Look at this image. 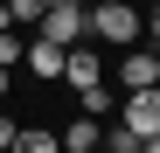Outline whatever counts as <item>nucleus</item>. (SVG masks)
Segmentation results:
<instances>
[{
    "label": "nucleus",
    "mask_w": 160,
    "mask_h": 153,
    "mask_svg": "<svg viewBox=\"0 0 160 153\" xmlns=\"http://www.w3.org/2000/svg\"><path fill=\"white\" fill-rule=\"evenodd\" d=\"M84 35L112 42V49H132L146 35V14L132 7V0H98V7H84Z\"/></svg>",
    "instance_id": "1"
},
{
    "label": "nucleus",
    "mask_w": 160,
    "mask_h": 153,
    "mask_svg": "<svg viewBox=\"0 0 160 153\" xmlns=\"http://www.w3.org/2000/svg\"><path fill=\"white\" fill-rule=\"evenodd\" d=\"M118 97H125V118H118V125H125L132 139H153V132H160V84H146V91H118Z\"/></svg>",
    "instance_id": "2"
},
{
    "label": "nucleus",
    "mask_w": 160,
    "mask_h": 153,
    "mask_svg": "<svg viewBox=\"0 0 160 153\" xmlns=\"http://www.w3.org/2000/svg\"><path fill=\"white\" fill-rule=\"evenodd\" d=\"M35 35H42V42H56V49H77V42H84V0L49 7V14L35 21Z\"/></svg>",
    "instance_id": "3"
},
{
    "label": "nucleus",
    "mask_w": 160,
    "mask_h": 153,
    "mask_svg": "<svg viewBox=\"0 0 160 153\" xmlns=\"http://www.w3.org/2000/svg\"><path fill=\"white\" fill-rule=\"evenodd\" d=\"M63 84H70V91H91V84H104V56L77 42L70 56H63Z\"/></svg>",
    "instance_id": "4"
},
{
    "label": "nucleus",
    "mask_w": 160,
    "mask_h": 153,
    "mask_svg": "<svg viewBox=\"0 0 160 153\" xmlns=\"http://www.w3.org/2000/svg\"><path fill=\"white\" fill-rule=\"evenodd\" d=\"M146 84H160V56L125 49V56H118V91H146Z\"/></svg>",
    "instance_id": "5"
},
{
    "label": "nucleus",
    "mask_w": 160,
    "mask_h": 153,
    "mask_svg": "<svg viewBox=\"0 0 160 153\" xmlns=\"http://www.w3.org/2000/svg\"><path fill=\"white\" fill-rule=\"evenodd\" d=\"M63 56H70V49H56V42H42V35H35V42H28V56H21V63H28L35 76H49V84H63Z\"/></svg>",
    "instance_id": "6"
},
{
    "label": "nucleus",
    "mask_w": 160,
    "mask_h": 153,
    "mask_svg": "<svg viewBox=\"0 0 160 153\" xmlns=\"http://www.w3.org/2000/svg\"><path fill=\"white\" fill-rule=\"evenodd\" d=\"M63 153H104V125L98 118H70V132H56Z\"/></svg>",
    "instance_id": "7"
},
{
    "label": "nucleus",
    "mask_w": 160,
    "mask_h": 153,
    "mask_svg": "<svg viewBox=\"0 0 160 153\" xmlns=\"http://www.w3.org/2000/svg\"><path fill=\"white\" fill-rule=\"evenodd\" d=\"M56 146H63L56 132H42V125H21V132H14V146H7V153H56Z\"/></svg>",
    "instance_id": "8"
},
{
    "label": "nucleus",
    "mask_w": 160,
    "mask_h": 153,
    "mask_svg": "<svg viewBox=\"0 0 160 153\" xmlns=\"http://www.w3.org/2000/svg\"><path fill=\"white\" fill-rule=\"evenodd\" d=\"M112 105H118V91H112V84H91V91H77V111H84V118L112 111Z\"/></svg>",
    "instance_id": "9"
},
{
    "label": "nucleus",
    "mask_w": 160,
    "mask_h": 153,
    "mask_svg": "<svg viewBox=\"0 0 160 153\" xmlns=\"http://www.w3.org/2000/svg\"><path fill=\"white\" fill-rule=\"evenodd\" d=\"M7 14H14V28H35V21L49 14V0H7Z\"/></svg>",
    "instance_id": "10"
},
{
    "label": "nucleus",
    "mask_w": 160,
    "mask_h": 153,
    "mask_svg": "<svg viewBox=\"0 0 160 153\" xmlns=\"http://www.w3.org/2000/svg\"><path fill=\"white\" fill-rule=\"evenodd\" d=\"M21 56H28V42H21V28H0V70H14Z\"/></svg>",
    "instance_id": "11"
},
{
    "label": "nucleus",
    "mask_w": 160,
    "mask_h": 153,
    "mask_svg": "<svg viewBox=\"0 0 160 153\" xmlns=\"http://www.w3.org/2000/svg\"><path fill=\"white\" fill-rule=\"evenodd\" d=\"M139 146H146V139H132L125 125H112V132H104V153H139Z\"/></svg>",
    "instance_id": "12"
},
{
    "label": "nucleus",
    "mask_w": 160,
    "mask_h": 153,
    "mask_svg": "<svg viewBox=\"0 0 160 153\" xmlns=\"http://www.w3.org/2000/svg\"><path fill=\"white\" fill-rule=\"evenodd\" d=\"M14 132H21V125H14L7 111H0V153H7V146H14Z\"/></svg>",
    "instance_id": "13"
},
{
    "label": "nucleus",
    "mask_w": 160,
    "mask_h": 153,
    "mask_svg": "<svg viewBox=\"0 0 160 153\" xmlns=\"http://www.w3.org/2000/svg\"><path fill=\"white\" fill-rule=\"evenodd\" d=\"M7 84H14V70H0V97H7Z\"/></svg>",
    "instance_id": "14"
},
{
    "label": "nucleus",
    "mask_w": 160,
    "mask_h": 153,
    "mask_svg": "<svg viewBox=\"0 0 160 153\" xmlns=\"http://www.w3.org/2000/svg\"><path fill=\"white\" fill-rule=\"evenodd\" d=\"M139 153H160V132H153V139H146V146H139Z\"/></svg>",
    "instance_id": "15"
},
{
    "label": "nucleus",
    "mask_w": 160,
    "mask_h": 153,
    "mask_svg": "<svg viewBox=\"0 0 160 153\" xmlns=\"http://www.w3.org/2000/svg\"><path fill=\"white\" fill-rule=\"evenodd\" d=\"M49 7H70V0H49Z\"/></svg>",
    "instance_id": "16"
},
{
    "label": "nucleus",
    "mask_w": 160,
    "mask_h": 153,
    "mask_svg": "<svg viewBox=\"0 0 160 153\" xmlns=\"http://www.w3.org/2000/svg\"><path fill=\"white\" fill-rule=\"evenodd\" d=\"M0 7H7V0H0Z\"/></svg>",
    "instance_id": "17"
},
{
    "label": "nucleus",
    "mask_w": 160,
    "mask_h": 153,
    "mask_svg": "<svg viewBox=\"0 0 160 153\" xmlns=\"http://www.w3.org/2000/svg\"><path fill=\"white\" fill-rule=\"evenodd\" d=\"M153 7H160V0H153Z\"/></svg>",
    "instance_id": "18"
}]
</instances>
